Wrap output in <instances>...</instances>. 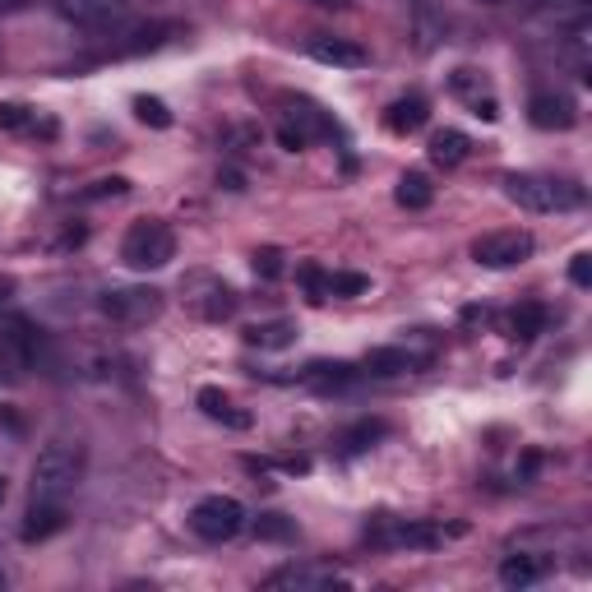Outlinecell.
<instances>
[{"label": "cell", "instance_id": "cell-1", "mask_svg": "<svg viewBox=\"0 0 592 592\" xmlns=\"http://www.w3.org/2000/svg\"><path fill=\"white\" fill-rule=\"evenodd\" d=\"M505 194H509V204H519L528 213H575V209H583V186L565 181V176H546V171H509Z\"/></svg>", "mask_w": 592, "mask_h": 592}, {"label": "cell", "instance_id": "cell-2", "mask_svg": "<svg viewBox=\"0 0 592 592\" xmlns=\"http://www.w3.org/2000/svg\"><path fill=\"white\" fill-rule=\"evenodd\" d=\"M84 482V449L70 440H51L33 459V500L66 505L74 496V486Z\"/></svg>", "mask_w": 592, "mask_h": 592}, {"label": "cell", "instance_id": "cell-3", "mask_svg": "<svg viewBox=\"0 0 592 592\" xmlns=\"http://www.w3.org/2000/svg\"><path fill=\"white\" fill-rule=\"evenodd\" d=\"M121 260L134 273H153V269H167L176 260V232L163 218H144L126 232L121 241Z\"/></svg>", "mask_w": 592, "mask_h": 592}, {"label": "cell", "instance_id": "cell-4", "mask_svg": "<svg viewBox=\"0 0 592 592\" xmlns=\"http://www.w3.org/2000/svg\"><path fill=\"white\" fill-rule=\"evenodd\" d=\"M449 537H463V523H436V519H384L370 532L380 546H407V550H436Z\"/></svg>", "mask_w": 592, "mask_h": 592}, {"label": "cell", "instance_id": "cell-5", "mask_svg": "<svg viewBox=\"0 0 592 592\" xmlns=\"http://www.w3.org/2000/svg\"><path fill=\"white\" fill-rule=\"evenodd\" d=\"M250 519H246V505L236 496H204L200 505L190 509V532L200 542H232Z\"/></svg>", "mask_w": 592, "mask_h": 592}, {"label": "cell", "instance_id": "cell-6", "mask_svg": "<svg viewBox=\"0 0 592 592\" xmlns=\"http://www.w3.org/2000/svg\"><path fill=\"white\" fill-rule=\"evenodd\" d=\"M181 296H186V306L200 315V320H209V324L232 320L236 306H241V296H236L223 279H213V273H186V279H181Z\"/></svg>", "mask_w": 592, "mask_h": 592}, {"label": "cell", "instance_id": "cell-7", "mask_svg": "<svg viewBox=\"0 0 592 592\" xmlns=\"http://www.w3.org/2000/svg\"><path fill=\"white\" fill-rule=\"evenodd\" d=\"M532 250H537L532 232L500 227V232H482L477 241H472V260H477L482 269H514V264L532 260Z\"/></svg>", "mask_w": 592, "mask_h": 592}, {"label": "cell", "instance_id": "cell-8", "mask_svg": "<svg viewBox=\"0 0 592 592\" xmlns=\"http://www.w3.org/2000/svg\"><path fill=\"white\" fill-rule=\"evenodd\" d=\"M103 315L107 320H116V324H149V320H157L163 315V292H153V287H111V292H103Z\"/></svg>", "mask_w": 592, "mask_h": 592}, {"label": "cell", "instance_id": "cell-9", "mask_svg": "<svg viewBox=\"0 0 592 592\" xmlns=\"http://www.w3.org/2000/svg\"><path fill=\"white\" fill-rule=\"evenodd\" d=\"M66 19H74L88 33H121L130 28V0H56Z\"/></svg>", "mask_w": 592, "mask_h": 592}, {"label": "cell", "instance_id": "cell-10", "mask_svg": "<svg viewBox=\"0 0 592 592\" xmlns=\"http://www.w3.org/2000/svg\"><path fill=\"white\" fill-rule=\"evenodd\" d=\"M264 588L269 592H333V588H347V579L329 565H283L264 579Z\"/></svg>", "mask_w": 592, "mask_h": 592}, {"label": "cell", "instance_id": "cell-11", "mask_svg": "<svg viewBox=\"0 0 592 592\" xmlns=\"http://www.w3.org/2000/svg\"><path fill=\"white\" fill-rule=\"evenodd\" d=\"M426 362H430V352H412L407 343H399V347H370L362 366L375 380H399V375H417Z\"/></svg>", "mask_w": 592, "mask_h": 592}, {"label": "cell", "instance_id": "cell-12", "mask_svg": "<svg viewBox=\"0 0 592 592\" xmlns=\"http://www.w3.org/2000/svg\"><path fill=\"white\" fill-rule=\"evenodd\" d=\"M306 51H310V61L333 66V70H362V66H370V51L362 43H352V37H333V33H315Z\"/></svg>", "mask_w": 592, "mask_h": 592}, {"label": "cell", "instance_id": "cell-13", "mask_svg": "<svg viewBox=\"0 0 592 592\" xmlns=\"http://www.w3.org/2000/svg\"><path fill=\"white\" fill-rule=\"evenodd\" d=\"M528 121L537 130H575L579 107H575V97H569V93H532Z\"/></svg>", "mask_w": 592, "mask_h": 592}, {"label": "cell", "instance_id": "cell-14", "mask_svg": "<svg viewBox=\"0 0 592 592\" xmlns=\"http://www.w3.org/2000/svg\"><path fill=\"white\" fill-rule=\"evenodd\" d=\"M33 366V343L28 324H14L10 333H0V380H24V370Z\"/></svg>", "mask_w": 592, "mask_h": 592}, {"label": "cell", "instance_id": "cell-15", "mask_svg": "<svg viewBox=\"0 0 592 592\" xmlns=\"http://www.w3.org/2000/svg\"><path fill=\"white\" fill-rule=\"evenodd\" d=\"M453 93L472 107V116H482V121H500V103L490 97V84L477 70H453Z\"/></svg>", "mask_w": 592, "mask_h": 592}, {"label": "cell", "instance_id": "cell-16", "mask_svg": "<svg viewBox=\"0 0 592 592\" xmlns=\"http://www.w3.org/2000/svg\"><path fill=\"white\" fill-rule=\"evenodd\" d=\"M70 519H66V505H51V500H33L28 514H24V528H19V537L24 542H47L56 537Z\"/></svg>", "mask_w": 592, "mask_h": 592}, {"label": "cell", "instance_id": "cell-17", "mask_svg": "<svg viewBox=\"0 0 592 592\" xmlns=\"http://www.w3.org/2000/svg\"><path fill=\"white\" fill-rule=\"evenodd\" d=\"M426 153H430V163L449 171V167H463L467 157H472V140H467L463 130L445 126V130H436V134H430V140H426Z\"/></svg>", "mask_w": 592, "mask_h": 592}, {"label": "cell", "instance_id": "cell-18", "mask_svg": "<svg viewBox=\"0 0 592 592\" xmlns=\"http://www.w3.org/2000/svg\"><path fill=\"white\" fill-rule=\"evenodd\" d=\"M194 403H200V412H204V417L209 422H218V426H227V430H250V412L246 407H236L232 399H227V393L223 389H200V399H194Z\"/></svg>", "mask_w": 592, "mask_h": 592}, {"label": "cell", "instance_id": "cell-19", "mask_svg": "<svg viewBox=\"0 0 592 592\" xmlns=\"http://www.w3.org/2000/svg\"><path fill=\"white\" fill-rule=\"evenodd\" d=\"M426 121H430V103L422 93H407V97H399V103H389V111H384V126L393 134H417Z\"/></svg>", "mask_w": 592, "mask_h": 592}, {"label": "cell", "instance_id": "cell-20", "mask_svg": "<svg viewBox=\"0 0 592 592\" xmlns=\"http://www.w3.org/2000/svg\"><path fill=\"white\" fill-rule=\"evenodd\" d=\"M296 320H260V324H250L241 339L250 343V347H260V352H287L292 343H296Z\"/></svg>", "mask_w": 592, "mask_h": 592}, {"label": "cell", "instance_id": "cell-21", "mask_svg": "<svg viewBox=\"0 0 592 592\" xmlns=\"http://www.w3.org/2000/svg\"><path fill=\"white\" fill-rule=\"evenodd\" d=\"M505 339H514V343H532L537 333L546 329V306H537V301H528V306H514L505 315Z\"/></svg>", "mask_w": 592, "mask_h": 592}, {"label": "cell", "instance_id": "cell-22", "mask_svg": "<svg viewBox=\"0 0 592 592\" xmlns=\"http://www.w3.org/2000/svg\"><path fill=\"white\" fill-rule=\"evenodd\" d=\"M393 200H399V209H407V213H422V209L436 204V186H430L426 171H403L399 176V190H393Z\"/></svg>", "mask_w": 592, "mask_h": 592}, {"label": "cell", "instance_id": "cell-23", "mask_svg": "<svg viewBox=\"0 0 592 592\" xmlns=\"http://www.w3.org/2000/svg\"><path fill=\"white\" fill-rule=\"evenodd\" d=\"M542 560H532V556H509L500 565V583L505 588H532V583H542Z\"/></svg>", "mask_w": 592, "mask_h": 592}, {"label": "cell", "instance_id": "cell-24", "mask_svg": "<svg viewBox=\"0 0 592 592\" xmlns=\"http://www.w3.org/2000/svg\"><path fill=\"white\" fill-rule=\"evenodd\" d=\"M389 436V426L380 422V417H362L357 426H347L343 436H339V445L347 449V453H362V449H370L375 440H384Z\"/></svg>", "mask_w": 592, "mask_h": 592}, {"label": "cell", "instance_id": "cell-25", "mask_svg": "<svg viewBox=\"0 0 592 592\" xmlns=\"http://www.w3.org/2000/svg\"><path fill=\"white\" fill-rule=\"evenodd\" d=\"M296 283L306 287V301L310 306H324L329 301V273L320 264H296Z\"/></svg>", "mask_w": 592, "mask_h": 592}, {"label": "cell", "instance_id": "cell-26", "mask_svg": "<svg viewBox=\"0 0 592 592\" xmlns=\"http://www.w3.org/2000/svg\"><path fill=\"white\" fill-rule=\"evenodd\" d=\"M254 537H260V542H292L296 523L287 514H260V519H254Z\"/></svg>", "mask_w": 592, "mask_h": 592}, {"label": "cell", "instance_id": "cell-27", "mask_svg": "<svg viewBox=\"0 0 592 592\" xmlns=\"http://www.w3.org/2000/svg\"><path fill=\"white\" fill-rule=\"evenodd\" d=\"M134 116H140L144 126H153V130H167L171 126V111H167L163 97H134Z\"/></svg>", "mask_w": 592, "mask_h": 592}, {"label": "cell", "instance_id": "cell-28", "mask_svg": "<svg viewBox=\"0 0 592 592\" xmlns=\"http://www.w3.org/2000/svg\"><path fill=\"white\" fill-rule=\"evenodd\" d=\"M370 279L366 273H329V296H366Z\"/></svg>", "mask_w": 592, "mask_h": 592}, {"label": "cell", "instance_id": "cell-29", "mask_svg": "<svg viewBox=\"0 0 592 592\" xmlns=\"http://www.w3.org/2000/svg\"><path fill=\"white\" fill-rule=\"evenodd\" d=\"M283 260H287V254H283L279 246H264V250H254V273H260L264 283L283 279Z\"/></svg>", "mask_w": 592, "mask_h": 592}, {"label": "cell", "instance_id": "cell-30", "mask_svg": "<svg viewBox=\"0 0 592 592\" xmlns=\"http://www.w3.org/2000/svg\"><path fill=\"white\" fill-rule=\"evenodd\" d=\"M37 126V116L24 107V103H0V130H33Z\"/></svg>", "mask_w": 592, "mask_h": 592}, {"label": "cell", "instance_id": "cell-31", "mask_svg": "<svg viewBox=\"0 0 592 592\" xmlns=\"http://www.w3.org/2000/svg\"><path fill=\"white\" fill-rule=\"evenodd\" d=\"M121 194H130L126 176H103V181H93V186L84 190V200H121Z\"/></svg>", "mask_w": 592, "mask_h": 592}, {"label": "cell", "instance_id": "cell-32", "mask_svg": "<svg viewBox=\"0 0 592 592\" xmlns=\"http://www.w3.org/2000/svg\"><path fill=\"white\" fill-rule=\"evenodd\" d=\"M569 283H575V287H592V254L588 250H579L575 260H569Z\"/></svg>", "mask_w": 592, "mask_h": 592}, {"label": "cell", "instance_id": "cell-33", "mask_svg": "<svg viewBox=\"0 0 592 592\" xmlns=\"http://www.w3.org/2000/svg\"><path fill=\"white\" fill-rule=\"evenodd\" d=\"M279 144H283L287 153H301V149H306V134L296 130V126H279Z\"/></svg>", "mask_w": 592, "mask_h": 592}, {"label": "cell", "instance_id": "cell-34", "mask_svg": "<svg viewBox=\"0 0 592 592\" xmlns=\"http://www.w3.org/2000/svg\"><path fill=\"white\" fill-rule=\"evenodd\" d=\"M218 181H223L227 190H246V186H241V171H223V176H218Z\"/></svg>", "mask_w": 592, "mask_h": 592}, {"label": "cell", "instance_id": "cell-35", "mask_svg": "<svg viewBox=\"0 0 592 592\" xmlns=\"http://www.w3.org/2000/svg\"><path fill=\"white\" fill-rule=\"evenodd\" d=\"M10 296H14V283H10V279H0V310L10 306Z\"/></svg>", "mask_w": 592, "mask_h": 592}, {"label": "cell", "instance_id": "cell-36", "mask_svg": "<svg viewBox=\"0 0 592 592\" xmlns=\"http://www.w3.org/2000/svg\"><path fill=\"white\" fill-rule=\"evenodd\" d=\"M5 496H10V486H5V477H0V505H5Z\"/></svg>", "mask_w": 592, "mask_h": 592}, {"label": "cell", "instance_id": "cell-37", "mask_svg": "<svg viewBox=\"0 0 592 592\" xmlns=\"http://www.w3.org/2000/svg\"><path fill=\"white\" fill-rule=\"evenodd\" d=\"M320 5H352V0H320Z\"/></svg>", "mask_w": 592, "mask_h": 592}, {"label": "cell", "instance_id": "cell-38", "mask_svg": "<svg viewBox=\"0 0 592 592\" xmlns=\"http://www.w3.org/2000/svg\"><path fill=\"white\" fill-rule=\"evenodd\" d=\"M0 592H5V569H0Z\"/></svg>", "mask_w": 592, "mask_h": 592}]
</instances>
